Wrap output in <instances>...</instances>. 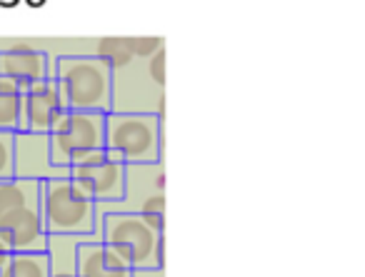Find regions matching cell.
<instances>
[{
    "label": "cell",
    "instance_id": "12",
    "mask_svg": "<svg viewBox=\"0 0 365 277\" xmlns=\"http://www.w3.org/2000/svg\"><path fill=\"white\" fill-rule=\"evenodd\" d=\"M0 277H51V255L43 252H11Z\"/></svg>",
    "mask_w": 365,
    "mask_h": 277
},
{
    "label": "cell",
    "instance_id": "4",
    "mask_svg": "<svg viewBox=\"0 0 365 277\" xmlns=\"http://www.w3.org/2000/svg\"><path fill=\"white\" fill-rule=\"evenodd\" d=\"M106 150L115 152L125 165L163 162V117L110 110L106 115Z\"/></svg>",
    "mask_w": 365,
    "mask_h": 277
},
{
    "label": "cell",
    "instance_id": "20",
    "mask_svg": "<svg viewBox=\"0 0 365 277\" xmlns=\"http://www.w3.org/2000/svg\"><path fill=\"white\" fill-rule=\"evenodd\" d=\"M51 277H78V272H51Z\"/></svg>",
    "mask_w": 365,
    "mask_h": 277
},
{
    "label": "cell",
    "instance_id": "17",
    "mask_svg": "<svg viewBox=\"0 0 365 277\" xmlns=\"http://www.w3.org/2000/svg\"><path fill=\"white\" fill-rule=\"evenodd\" d=\"M143 66H145L148 80H153V85H155L158 90H163V85H165V48H160L158 53H153Z\"/></svg>",
    "mask_w": 365,
    "mask_h": 277
},
{
    "label": "cell",
    "instance_id": "6",
    "mask_svg": "<svg viewBox=\"0 0 365 277\" xmlns=\"http://www.w3.org/2000/svg\"><path fill=\"white\" fill-rule=\"evenodd\" d=\"M106 115L98 110H66L56 122L48 140H51L53 162L71 167L73 162L106 147Z\"/></svg>",
    "mask_w": 365,
    "mask_h": 277
},
{
    "label": "cell",
    "instance_id": "11",
    "mask_svg": "<svg viewBox=\"0 0 365 277\" xmlns=\"http://www.w3.org/2000/svg\"><path fill=\"white\" fill-rule=\"evenodd\" d=\"M78 277H135V270L101 240V235H88L78 242L76 252Z\"/></svg>",
    "mask_w": 365,
    "mask_h": 277
},
{
    "label": "cell",
    "instance_id": "18",
    "mask_svg": "<svg viewBox=\"0 0 365 277\" xmlns=\"http://www.w3.org/2000/svg\"><path fill=\"white\" fill-rule=\"evenodd\" d=\"M130 46H133V56L135 61H148L153 53H158L163 46V38H130Z\"/></svg>",
    "mask_w": 365,
    "mask_h": 277
},
{
    "label": "cell",
    "instance_id": "1",
    "mask_svg": "<svg viewBox=\"0 0 365 277\" xmlns=\"http://www.w3.org/2000/svg\"><path fill=\"white\" fill-rule=\"evenodd\" d=\"M43 180L11 177L0 182V240L11 252L48 250V230L41 210Z\"/></svg>",
    "mask_w": 365,
    "mask_h": 277
},
{
    "label": "cell",
    "instance_id": "10",
    "mask_svg": "<svg viewBox=\"0 0 365 277\" xmlns=\"http://www.w3.org/2000/svg\"><path fill=\"white\" fill-rule=\"evenodd\" d=\"M0 75L16 80L21 88H28L46 78H56V66L48 58V53L28 43H18V46L0 51Z\"/></svg>",
    "mask_w": 365,
    "mask_h": 277
},
{
    "label": "cell",
    "instance_id": "16",
    "mask_svg": "<svg viewBox=\"0 0 365 277\" xmlns=\"http://www.w3.org/2000/svg\"><path fill=\"white\" fill-rule=\"evenodd\" d=\"M16 177V132L0 130V182Z\"/></svg>",
    "mask_w": 365,
    "mask_h": 277
},
{
    "label": "cell",
    "instance_id": "9",
    "mask_svg": "<svg viewBox=\"0 0 365 277\" xmlns=\"http://www.w3.org/2000/svg\"><path fill=\"white\" fill-rule=\"evenodd\" d=\"M68 167L53 162L51 140L41 132H16V177L53 180L66 177Z\"/></svg>",
    "mask_w": 365,
    "mask_h": 277
},
{
    "label": "cell",
    "instance_id": "19",
    "mask_svg": "<svg viewBox=\"0 0 365 277\" xmlns=\"http://www.w3.org/2000/svg\"><path fill=\"white\" fill-rule=\"evenodd\" d=\"M8 255H11V250H8V245L3 240H0V267L6 265V260H8Z\"/></svg>",
    "mask_w": 365,
    "mask_h": 277
},
{
    "label": "cell",
    "instance_id": "8",
    "mask_svg": "<svg viewBox=\"0 0 365 277\" xmlns=\"http://www.w3.org/2000/svg\"><path fill=\"white\" fill-rule=\"evenodd\" d=\"M66 110L68 108L63 103L56 78L33 83V85L23 88V110L18 132H41V135H48Z\"/></svg>",
    "mask_w": 365,
    "mask_h": 277
},
{
    "label": "cell",
    "instance_id": "3",
    "mask_svg": "<svg viewBox=\"0 0 365 277\" xmlns=\"http://www.w3.org/2000/svg\"><path fill=\"white\" fill-rule=\"evenodd\" d=\"M56 83L68 110H113V70L98 56H63Z\"/></svg>",
    "mask_w": 365,
    "mask_h": 277
},
{
    "label": "cell",
    "instance_id": "21",
    "mask_svg": "<svg viewBox=\"0 0 365 277\" xmlns=\"http://www.w3.org/2000/svg\"><path fill=\"white\" fill-rule=\"evenodd\" d=\"M26 3H28V6H33V8H41L46 0H26Z\"/></svg>",
    "mask_w": 365,
    "mask_h": 277
},
{
    "label": "cell",
    "instance_id": "14",
    "mask_svg": "<svg viewBox=\"0 0 365 277\" xmlns=\"http://www.w3.org/2000/svg\"><path fill=\"white\" fill-rule=\"evenodd\" d=\"M96 56L101 58L113 73L125 70V68H130L133 63H135L130 38H103L96 46Z\"/></svg>",
    "mask_w": 365,
    "mask_h": 277
},
{
    "label": "cell",
    "instance_id": "13",
    "mask_svg": "<svg viewBox=\"0 0 365 277\" xmlns=\"http://www.w3.org/2000/svg\"><path fill=\"white\" fill-rule=\"evenodd\" d=\"M23 110V88L11 78L0 75V130L18 132Z\"/></svg>",
    "mask_w": 365,
    "mask_h": 277
},
{
    "label": "cell",
    "instance_id": "2",
    "mask_svg": "<svg viewBox=\"0 0 365 277\" xmlns=\"http://www.w3.org/2000/svg\"><path fill=\"white\" fill-rule=\"evenodd\" d=\"M98 235L118 252L133 270H163L165 237L140 212L110 210L98 217Z\"/></svg>",
    "mask_w": 365,
    "mask_h": 277
},
{
    "label": "cell",
    "instance_id": "15",
    "mask_svg": "<svg viewBox=\"0 0 365 277\" xmlns=\"http://www.w3.org/2000/svg\"><path fill=\"white\" fill-rule=\"evenodd\" d=\"M135 212H140L158 232H163L165 227V192H150L138 202Z\"/></svg>",
    "mask_w": 365,
    "mask_h": 277
},
{
    "label": "cell",
    "instance_id": "5",
    "mask_svg": "<svg viewBox=\"0 0 365 277\" xmlns=\"http://www.w3.org/2000/svg\"><path fill=\"white\" fill-rule=\"evenodd\" d=\"M41 210L48 235L88 237L98 230V205L71 177L43 180Z\"/></svg>",
    "mask_w": 365,
    "mask_h": 277
},
{
    "label": "cell",
    "instance_id": "7",
    "mask_svg": "<svg viewBox=\"0 0 365 277\" xmlns=\"http://www.w3.org/2000/svg\"><path fill=\"white\" fill-rule=\"evenodd\" d=\"M128 165L110 150H96L68 167V177L96 202H123Z\"/></svg>",
    "mask_w": 365,
    "mask_h": 277
}]
</instances>
